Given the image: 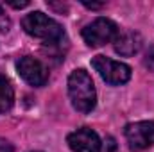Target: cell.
Returning <instances> with one entry per match:
<instances>
[{
    "mask_svg": "<svg viewBox=\"0 0 154 152\" xmlns=\"http://www.w3.org/2000/svg\"><path fill=\"white\" fill-rule=\"evenodd\" d=\"M68 95L79 113H91L97 104V91L90 74L82 68L74 70L68 77Z\"/></svg>",
    "mask_w": 154,
    "mask_h": 152,
    "instance_id": "1",
    "label": "cell"
},
{
    "mask_svg": "<svg viewBox=\"0 0 154 152\" xmlns=\"http://www.w3.org/2000/svg\"><path fill=\"white\" fill-rule=\"evenodd\" d=\"M22 27L23 31L32 36V38H38L41 41H45L47 45H57L65 39V31L63 27L48 18L47 14H43L41 11H34V13H29L23 20H22Z\"/></svg>",
    "mask_w": 154,
    "mask_h": 152,
    "instance_id": "2",
    "label": "cell"
},
{
    "mask_svg": "<svg viewBox=\"0 0 154 152\" xmlns=\"http://www.w3.org/2000/svg\"><path fill=\"white\" fill-rule=\"evenodd\" d=\"M120 36V29L109 18H97L82 29V39L88 47H104L108 43H115Z\"/></svg>",
    "mask_w": 154,
    "mask_h": 152,
    "instance_id": "3",
    "label": "cell"
},
{
    "mask_svg": "<svg viewBox=\"0 0 154 152\" xmlns=\"http://www.w3.org/2000/svg\"><path fill=\"white\" fill-rule=\"evenodd\" d=\"M91 66L111 86L125 84L131 79V68L127 65H124L120 61H115V59H109L106 56H95L91 59Z\"/></svg>",
    "mask_w": 154,
    "mask_h": 152,
    "instance_id": "4",
    "label": "cell"
},
{
    "mask_svg": "<svg viewBox=\"0 0 154 152\" xmlns=\"http://www.w3.org/2000/svg\"><path fill=\"white\" fill-rule=\"evenodd\" d=\"M127 145L133 152H140L154 145V120L127 123L124 129Z\"/></svg>",
    "mask_w": 154,
    "mask_h": 152,
    "instance_id": "5",
    "label": "cell"
},
{
    "mask_svg": "<svg viewBox=\"0 0 154 152\" xmlns=\"http://www.w3.org/2000/svg\"><path fill=\"white\" fill-rule=\"evenodd\" d=\"M16 70L20 77L29 82L31 86L34 88H41L47 84L48 81V68L36 57H31V56H23L20 57V61L16 63Z\"/></svg>",
    "mask_w": 154,
    "mask_h": 152,
    "instance_id": "6",
    "label": "cell"
},
{
    "mask_svg": "<svg viewBox=\"0 0 154 152\" xmlns=\"http://www.w3.org/2000/svg\"><path fill=\"white\" fill-rule=\"evenodd\" d=\"M66 143L74 152H100L102 143L95 131L90 127H81L66 136Z\"/></svg>",
    "mask_w": 154,
    "mask_h": 152,
    "instance_id": "7",
    "label": "cell"
},
{
    "mask_svg": "<svg viewBox=\"0 0 154 152\" xmlns=\"http://www.w3.org/2000/svg\"><path fill=\"white\" fill-rule=\"evenodd\" d=\"M142 48V36L138 32L127 31V32H120V36L115 39V52L120 56H134L138 54V50Z\"/></svg>",
    "mask_w": 154,
    "mask_h": 152,
    "instance_id": "8",
    "label": "cell"
},
{
    "mask_svg": "<svg viewBox=\"0 0 154 152\" xmlns=\"http://www.w3.org/2000/svg\"><path fill=\"white\" fill-rule=\"evenodd\" d=\"M14 104V90L11 81L0 74V114L7 113Z\"/></svg>",
    "mask_w": 154,
    "mask_h": 152,
    "instance_id": "9",
    "label": "cell"
},
{
    "mask_svg": "<svg viewBox=\"0 0 154 152\" xmlns=\"http://www.w3.org/2000/svg\"><path fill=\"white\" fill-rule=\"evenodd\" d=\"M9 29H11V18L5 14V11H4V7L0 5V32H9Z\"/></svg>",
    "mask_w": 154,
    "mask_h": 152,
    "instance_id": "10",
    "label": "cell"
},
{
    "mask_svg": "<svg viewBox=\"0 0 154 152\" xmlns=\"http://www.w3.org/2000/svg\"><path fill=\"white\" fill-rule=\"evenodd\" d=\"M0 152H14L13 143L7 141V140H4V138H0Z\"/></svg>",
    "mask_w": 154,
    "mask_h": 152,
    "instance_id": "11",
    "label": "cell"
},
{
    "mask_svg": "<svg viewBox=\"0 0 154 152\" xmlns=\"http://www.w3.org/2000/svg\"><path fill=\"white\" fill-rule=\"evenodd\" d=\"M11 7H14V9H22V7H27L29 5V2L25 0V2H7Z\"/></svg>",
    "mask_w": 154,
    "mask_h": 152,
    "instance_id": "12",
    "label": "cell"
},
{
    "mask_svg": "<svg viewBox=\"0 0 154 152\" xmlns=\"http://www.w3.org/2000/svg\"><path fill=\"white\" fill-rule=\"evenodd\" d=\"M82 5L88 7V9H100V7H104V4H95V2H82Z\"/></svg>",
    "mask_w": 154,
    "mask_h": 152,
    "instance_id": "13",
    "label": "cell"
}]
</instances>
